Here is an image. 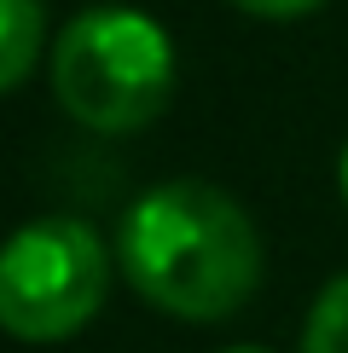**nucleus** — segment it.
<instances>
[{
	"mask_svg": "<svg viewBox=\"0 0 348 353\" xmlns=\"http://www.w3.org/2000/svg\"><path fill=\"white\" fill-rule=\"evenodd\" d=\"M116 267L157 313L215 325L255 296L261 232L232 191L209 180H168L128 203L116 226Z\"/></svg>",
	"mask_w": 348,
	"mask_h": 353,
	"instance_id": "nucleus-1",
	"label": "nucleus"
},
{
	"mask_svg": "<svg viewBox=\"0 0 348 353\" xmlns=\"http://www.w3.org/2000/svg\"><path fill=\"white\" fill-rule=\"evenodd\" d=\"M52 99L87 134H139L174 93V41L139 6H87L52 41Z\"/></svg>",
	"mask_w": 348,
	"mask_h": 353,
	"instance_id": "nucleus-2",
	"label": "nucleus"
},
{
	"mask_svg": "<svg viewBox=\"0 0 348 353\" xmlns=\"http://www.w3.org/2000/svg\"><path fill=\"white\" fill-rule=\"evenodd\" d=\"M110 249L87 220L47 214L0 243V330L18 342H70L105 307Z\"/></svg>",
	"mask_w": 348,
	"mask_h": 353,
	"instance_id": "nucleus-3",
	"label": "nucleus"
},
{
	"mask_svg": "<svg viewBox=\"0 0 348 353\" xmlns=\"http://www.w3.org/2000/svg\"><path fill=\"white\" fill-rule=\"evenodd\" d=\"M47 47V6L41 0H0V93L29 81Z\"/></svg>",
	"mask_w": 348,
	"mask_h": 353,
	"instance_id": "nucleus-4",
	"label": "nucleus"
},
{
	"mask_svg": "<svg viewBox=\"0 0 348 353\" xmlns=\"http://www.w3.org/2000/svg\"><path fill=\"white\" fill-rule=\"evenodd\" d=\"M302 353H348V272H337L319 290L308 325H302Z\"/></svg>",
	"mask_w": 348,
	"mask_h": 353,
	"instance_id": "nucleus-5",
	"label": "nucleus"
},
{
	"mask_svg": "<svg viewBox=\"0 0 348 353\" xmlns=\"http://www.w3.org/2000/svg\"><path fill=\"white\" fill-rule=\"evenodd\" d=\"M226 6H238L244 18H267V23H290V18H308L313 6H325V0H226Z\"/></svg>",
	"mask_w": 348,
	"mask_h": 353,
	"instance_id": "nucleus-6",
	"label": "nucleus"
},
{
	"mask_svg": "<svg viewBox=\"0 0 348 353\" xmlns=\"http://www.w3.org/2000/svg\"><path fill=\"white\" fill-rule=\"evenodd\" d=\"M221 353H267V347H255V342H244V347H221Z\"/></svg>",
	"mask_w": 348,
	"mask_h": 353,
	"instance_id": "nucleus-7",
	"label": "nucleus"
},
{
	"mask_svg": "<svg viewBox=\"0 0 348 353\" xmlns=\"http://www.w3.org/2000/svg\"><path fill=\"white\" fill-rule=\"evenodd\" d=\"M342 197H348V151H342Z\"/></svg>",
	"mask_w": 348,
	"mask_h": 353,
	"instance_id": "nucleus-8",
	"label": "nucleus"
}]
</instances>
